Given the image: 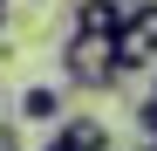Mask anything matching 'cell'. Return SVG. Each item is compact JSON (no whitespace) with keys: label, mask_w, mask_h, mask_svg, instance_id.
I'll use <instances>...</instances> for the list:
<instances>
[{"label":"cell","mask_w":157,"mask_h":151,"mask_svg":"<svg viewBox=\"0 0 157 151\" xmlns=\"http://www.w3.org/2000/svg\"><path fill=\"white\" fill-rule=\"evenodd\" d=\"M68 14H75L68 35H116L123 28V7H116V0H75Z\"/></svg>","instance_id":"3"},{"label":"cell","mask_w":157,"mask_h":151,"mask_svg":"<svg viewBox=\"0 0 157 151\" xmlns=\"http://www.w3.org/2000/svg\"><path fill=\"white\" fill-rule=\"evenodd\" d=\"M116 7H144V0H116Z\"/></svg>","instance_id":"10"},{"label":"cell","mask_w":157,"mask_h":151,"mask_svg":"<svg viewBox=\"0 0 157 151\" xmlns=\"http://www.w3.org/2000/svg\"><path fill=\"white\" fill-rule=\"evenodd\" d=\"M137 124H144V137L157 144V96H144V103H137Z\"/></svg>","instance_id":"6"},{"label":"cell","mask_w":157,"mask_h":151,"mask_svg":"<svg viewBox=\"0 0 157 151\" xmlns=\"http://www.w3.org/2000/svg\"><path fill=\"white\" fill-rule=\"evenodd\" d=\"M62 69H68V89H123V69H116V35H68L62 41Z\"/></svg>","instance_id":"1"},{"label":"cell","mask_w":157,"mask_h":151,"mask_svg":"<svg viewBox=\"0 0 157 151\" xmlns=\"http://www.w3.org/2000/svg\"><path fill=\"white\" fill-rule=\"evenodd\" d=\"M0 151H28L21 144V124H0Z\"/></svg>","instance_id":"7"},{"label":"cell","mask_w":157,"mask_h":151,"mask_svg":"<svg viewBox=\"0 0 157 151\" xmlns=\"http://www.w3.org/2000/svg\"><path fill=\"white\" fill-rule=\"evenodd\" d=\"M150 96H157V89H150Z\"/></svg>","instance_id":"11"},{"label":"cell","mask_w":157,"mask_h":151,"mask_svg":"<svg viewBox=\"0 0 157 151\" xmlns=\"http://www.w3.org/2000/svg\"><path fill=\"white\" fill-rule=\"evenodd\" d=\"M21 117H28V124H62L68 103H62L55 83H34V89H21Z\"/></svg>","instance_id":"4"},{"label":"cell","mask_w":157,"mask_h":151,"mask_svg":"<svg viewBox=\"0 0 157 151\" xmlns=\"http://www.w3.org/2000/svg\"><path fill=\"white\" fill-rule=\"evenodd\" d=\"M157 62V0H144V7H123V28H116V69L137 76Z\"/></svg>","instance_id":"2"},{"label":"cell","mask_w":157,"mask_h":151,"mask_svg":"<svg viewBox=\"0 0 157 151\" xmlns=\"http://www.w3.org/2000/svg\"><path fill=\"white\" fill-rule=\"evenodd\" d=\"M7 7H14V0H0V35H7Z\"/></svg>","instance_id":"9"},{"label":"cell","mask_w":157,"mask_h":151,"mask_svg":"<svg viewBox=\"0 0 157 151\" xmlns=\"http://www.w3.org/2000/svg\"><path fill=\"white\" fill-rule=\"evenodd\" d=\"M62 137H68V151H109V124L102 117H62Z\"/></svg>","instance_id":"5"},{"label":"cell","mask_w":157,"mask_h":151,"mask_svg":"<svg viewBox=\"0 0 157 151\" xmlns=\"http://www.w3.org/2000/svg\"><path fill=\"white\" fill-rule=\"evenodd\" d=\"M41 151H68V137H62V131H55V137H48V144H41Z\"/></svg>","instance_id":"8"}]
</instances>
